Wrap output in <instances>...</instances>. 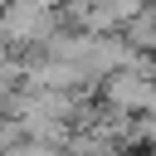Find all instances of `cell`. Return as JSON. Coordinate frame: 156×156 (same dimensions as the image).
<instances>
[{"mask_svg":"<svg viewBox=\"0 0 156 156\" xmlns=\"http://www.w3.org/2000/svg\"><path fill=\"white\" fill-rule=\"evenodd\" d=\"M107 98L117 102V112L156 107V78H151V73H132V68H122V73H112V83H107Z\"/></svg>","mask_w":156,"mask_h":156,"instance_id":"7a4b0ae2","label":"cell"},{"mask_svg":"<svg viewBox=\"0 0 156 156\" xmlns=\"http://www.w3.org/2000/svg\"><path fill=\"white\" fill-rule=\"evenodd\" d=\"M0 39H10V44L54 39V5L49 0H10L0 10Z\"/></svg>","mask_w":156,"mask_h":156,"instance_id":"6da1fadb","label":"cell"},{"mask_svg":"<svg viewBox=\"0 0 156 156\" xmlns=\"http://www.w3.org/2000/svg\"><path fill=\"white\" fill-rule=\"evenodd\" d=\"M49 5H54V0H49Z\"/></svg>","mask_w":156,"mask_h":156,"instance_id":"5b68a950","label":"cell"},{"mask_svg":"<svg viewBox=\"0 0 156 156\" xmlns=\"http://www.w3.org/2000/svg\"><path fill=\"white\" fill-rule=\"evenodd\" d=\"M0 54H5V39H0Z\"/></svg>","mask_w":156,"mask_h":156,"instance_id":"3957f363","label":"cell"},{"mask_svg":"<svg viewBox=\"0 0 156 156\" xmlns=\"http://www.w3.org/2000/svg\"><path fill=\"white\" fill-rule=\"evenodd\" d=\"M107 156H117V151H107Z\"/></svg>","mask_w":156,"mask_h":156,"instance_id":"277c9868","label":"cell"}]
</instances>
